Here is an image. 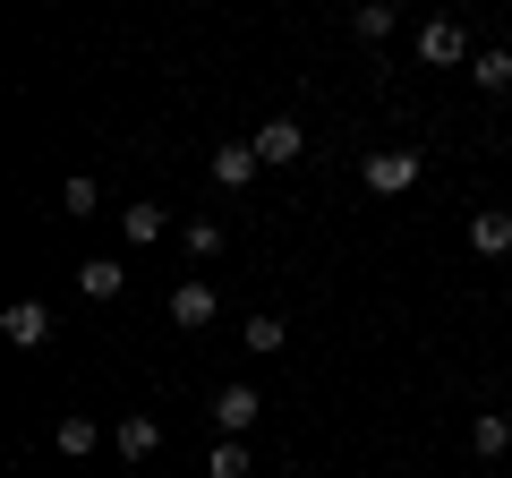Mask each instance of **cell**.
I'll list each match as a JSON object with an SVG mask.
<instances>
[{"label": "cell", "instance_id": "5b68a950", "mask_svg": "<svg viewBox=\"0 0 512 478\" xmlns=\"http://www.w3.org/2000/svg\"><path fill=\"white\" fill-rule=\"evenodd\" d=\"M256 410H265V402H256V385H222L214 393V427H222V436H239V444L256 436Z\"/></svg>", "mask_w": 512, "mask_h": 478}, {"label": "cell", "instance_id": "6da1fadb", "mask_svg": "<svg viewBox=\"0 0 512 478\" xmlns=\"http://www.w3.org/2000/svg\"><path fill=\"white\" fill-rule=\"evenodd\" d=\"M419 146H384V154H367V163H359V180L367 188H376V197H410V188H419Z\"/></svg>", "mask_w": 512, "mask_h": 478}, {"label": "cell", "instance_id": "8fae6325", "mask_svg": "<svg viewBox=\"0 0 512 478\" xmlns=\"http://www.w3.org/2000/svg\"><path fill=\"white\" fill-rule=\"evenodd\" d=\"M77 291H86V299H120V291H128L120 257H86V265H77Z\"/></svg>", "mask_w": 512, "mask_h": 478}, {"label": "cell", "instance_id": "ba28073f", "mask_svg": "<svg viewBox=\"0 0 512 478\" xmlns=\"http://www.w3.org/2000/svg\"><path fill=\"white\" fill-rule=\"evenodd\" d=\"M111 444H120V461H154V444H163V427H154L146 410H120V427H111Z\"/></svg>", "mask_w": 512, "mask_h": 478}, {"label": "cell", "instance_id": "7c38bea8", "mask_svg": "<svg viewBox=\"0 0 512 478\" xmlns=\"http://www.w3.org/2000/svg\"><path fill=\"white\" fill-rule=\"evenodd\" d=\"M52 444H60V453H69V461H86V453H94V444H103V427H94V419H86V410H69V419H60V427H52Z\"/></svg>", "mask_w": 512, "mask_h": 478}, {"label": "cell", "instance_id": "ac0fdd59", "mask_svg": "<svg viewBox=\"0 0 512 478\" xmlns=\"http://www.w3.org/2000/svg\"><path fill=\"white\" fill-rule=\"evenodd\" d=\"M60 214H77V222H86V214H103V188H94L86 171H77V180L60 188Z\"/></svg>", "mask_w": 512, "mask_h": 478}, {"label": "cell", "instance_id": "d6986e66", "mask_svg": "<svg viewBox=\"0 0 512 478\" xmlns=\"http://www.w3.org/2000/svg\"><path fill=\"white\" fill-rule=\"evenodd\" d=\"M188 257H197V265L222 257V222H214V214H188Z\"/></svg>", "mask_w": 512, "mask_h": 478}, {"label": "cell", "instance_id": "8992f818", "mask_svg": "<svg viewBox=\"0 0 512 478\" xmlns=\"http://www.w3.org/2000/svg\"><path fill=\"white\" fill-rule=\"evenodd\" d=\"M256 171H265V154H256V137H231V146H214V188H248Z\"/></svg>", "mask_w": 512, "mask_h": 478}, {"label": "cell", "instance_id": "4fadbf2b", "mask_svg": "<svg viewBox=\"0 0 512 478\" xmlns=\"http://www.w3.org/2000/svg\"><path fill=\"white\" fill-rule=\"evenodd\" d=\"M504 444H512V419H504V410H478V419H470V453H478V461H495Z\"/></svg>", "mask_w": 512, "mask_h": 478}, {"label": "cell", "instance_id": "30bf717a", "mask_svg": "<svg viewBox=\"0 0 512 478\" xmlns=\"http://www.w3.org/2000/svg\"><path fill=\"white\" fill-rule=\"evenodd\" d=\"M171 231V205H120V239L128 248H154Z\"/></svg>", "mask_w": 512, "mask_h": 478}, {"label": "cell", "instance_id": "ffe728a7", "mask_svg": "<svg viewBox=\"0 0 512 478\" xmlns=\"http://www.w3.org/2000/svg\"><path fill=\"white\" fill-rule=\"evenodd\" d=\"M504 419H512V402H504Z\"/></svg>", "mask_w": 512, "mask_h": 478}, {"label": "cell", "instance_id": "277c9868", "mask_svg": "<svg viewBox=\"0 0 512 478\" xmlns=\"http://www.w3.org/2000/svg\"><path fill=\"white\" fill-rule=\"evenodd\" d=\"M214 316H222V299H214V282H205V274L171 282V325H180V333H205Z\"/></svg>", "mask_w": 512, "mask_h": 478}, {"label": "cell", "instance_id": "9a60e30c", "mask_svg": "<svg viewBox=\"0 0 512 478\" xmlns=\"http://www.w3.org/2000/svg\"><path fill=\"white\" fill-rule=\"evenodd\" d=\"M350 35L359 43H393V0H359V9H350Z\"/></svg>", "mask_w": 512, "mask_h": 478}, {"label": "cell", "instance_id": "2e32d148", "mask_svg": "<svg viewBox=\"0 0 512 478\" xmlns=\"http://www.w3.org/2000/svg\"><path fill=\"white\" fill-rule=\"evenodd\" d=\"M239 342H248L256 359H274V350H291V325H282V316H248V333H239Z\"/></svg>", "mask_w": 512, "mask_h": 478}, {"label": "cell", "instance_id": "9c48e42d", "mask_svg": "<svg viewBox=\"0 0 512 478\" xmlns=\"http://www.w3.org/2000/svg\"><path fill=\"white\" fill-rule=\"evenodd\" d=\"M256 154H265V163H299V154H308V129H299V120H265V129H256Z\"/></svg>", "mask_w": 512, "mask_h": 478}, {"label": "cell", "instance_id": "e0dca14e", "mask_svg": "<svg viewBox=\"0 0 512 478\" xmlns=\"http://www.w3.org/2000/svg\"><path fill=\"white\" fill-rule=\"evenodd\" d=\"M205 478H248V444H239V436H222L214 453H205Z\"/></svg>", "mask_w": 512, "mask_h": 478}, {"label": "cell", "instance_id": "52a82bcc", "mask_svg": "<svg viewBox=\"0 0 512 478\" xmlns=\"http://www.w3.org/2000/svg\"><path fill=\"white\" fill-rule=\"evenodd\" d=\"M470 248L478 257H512V205H478L470 214Z\"/></svg>", "mask_w": 512, "mask_h": 478}, {"label": "cell", "instance_id": "5bb4252c", "mask_svg": "<svg viewBox=\"0 0 512 478\" xmlns=\"http://www.w3.org/2000/svg\"><path fill=\"white\" fill-rule=\"evenodd\" d=\"M470 86H478V94H504V86H512V52H504V43H487V52L470 60Z\"/></svg>", "mask_w": 512, "mask_h": 478}, {"label": "cell", "instance_id": "3957f363", "mask_svg": "<svg viewBox=\"0 0 512 478\" xmlns=\"http://www.w3.org/2000/svg\"><path fill=\"white\" fill-rule=\"evenodd\" d=\"M0 342L9 350H43L52 342V308H43V299H9V308H0Z\"/></svg>", "mask_w": 512, "mask_h": 478}, {"label": "cell", "instance_id": "7a4b0ae2", "mask_svg": "<svg viewBox=\"0 0 512 478\" xmlns=\"http://www.w3.org/2000/svg\"><path fill=\"white\" fill-rule=\"evenodd\" d=\"M419 60H427V69H470L478 43H470V26H461V18H427L419 26Z\"/></svg>", "mask_w": 512, "mask_h": 478}]
</instances>
